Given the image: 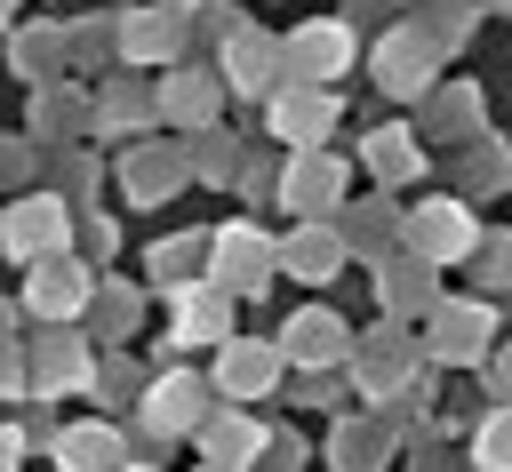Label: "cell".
<instances>
[{"label":"cell","instance_id":"obj_8","mask_svg":"<svg viewBox=\"0 0 512 472\" xmlns=\"http://www.w3.org/2000/svg\"><path fill=\"white\" fill-rule=\"evenodd\" d=\"M328 192H336V168H296V208H312Z\"/></svg>","mask_w":512,"mask_h":472},{"label":"cell","instance_id":"obj_1","mask_svg":"<svg viewBox=\"0 0 512 472\" xmlns=\"http://www.w3.org/2000/svg\"><path fill=\"white\" fill-rule=\"evenodd\" d=\"M216 256H224V280H232V288H256V280H264V264H272V248H264L256 232H224V240H216Z\"/></svg>","mask_w":512,"mask_h":472},{"label":"cell","instance_id":"obj_2","mask_svg":"<svg viewBox=\"0 0 512 472\" xmlns=\"http://www.w3.org/2000/svg\"><path fill=\"white\" fill-rule=\"evenodd\" d=\"M312 128H328V96H312V88H304V96H288V104H280V136H296V144H304Z\"/></svg>","mask_w":512,"mask_h":472},{"label":"cell","instance_id":"obj_9","mask_svg":"<svg viewBox=\"0 0 512 472\" xmlns=\"http://www.w3.org/2000/svg\"><path fill=\"white\" fill-rule=\"evenodd\" d=\"M424 240H432V248H464V216H456V208L424 216Z\"/></svg>","mask_w":512,"mask_h":472},{"label":"cell","instance_id":"obj_5","mask_svg":"<svg viewBox=\"0 0 512 472\" xmlns=\"http://www.w3.org/2000/svg\"><path fill=\"white\" fill-rule=\"evenodd\" d=\"M296 56H304L312 72H328V64H344V32H304V40H296Z\"/></svg>","mask_w":512,"mask_h":472},{"label":"cell","instance_id":"obj_11","mask_svg":"<svg viewBox=\"0 0 512 472\" xmlns=\"http://www.w3.org/2000/svg\"><path fill=\"white\" fill-rule=\"evenodd\" d=\"M264 376H272V352H248V344H240V352H232V384H264Z\"/></svg>","mask_w":512,"mask_h":472},{"label":"cell","instance_id":"obj_7","mask_svg":"<svg viewBox=\"0 0 512 472\" xmlns=\"http://www.w3.org/2000/svg\"><path fill=\"white\" fill-rule=\"evenodd\" d=\"M296 352H336V320L304 312V320H296Z\"/></svg>","mask_w":512,"mask_h":472},{"label":"cell","instance_id":"obj_3","mask_svg":"<svg viewBox=\"0 0 512 472\" xmlns=\"http://www.w3.org/2000/svg\"><path fill=\"white\" fill-rule=\"evenodd\" d=\"M288 256H296L288 272H304V280H328V272H336V240H296Z\"/></svg>","mask_w":512,"mask_h":472},{"label":"cell","instance_id":"obj_10","mask_svg":"<svg viewBox=\"0 0 512 472\" xmlns=\"http://www.w3.org/2000/svg\"><path fill=\"white\" fill-rule=\"evenodd\" d=\"M184 336H224V328H216V296H200V304L184 296Z\"/></svg>","mask_w":512,"mask_h":472},{"label":"cell","instance_id":"obj_6","mask_svg":"<svg viewBox=\"0 0 512 472\" xmlns=\"http://www.w3.org/2000/svg\"><path fill=\"white\" fill-rule=\"evenodd\" d=\"M232 64H240V72H232L240 88H264V80H272V72H264V64H272V48H264V40H256V48L240 40V48H232Z\"/></svg>","mask_w":512,"mask_h":472},{"label":"cell","instance_id":"obj_4","mask_svg":"<svg viewBox=\"0 0 512 472\" xmlns=\"http://www.w3.org/2000/svg\"><path fill=\"white\" fill-rule=\"evenodd\" d=\"M32 296H40V312H72L80 304V272H40Z\"/></svg>","mask_w":512,"mask_h":472}]
</instances>
